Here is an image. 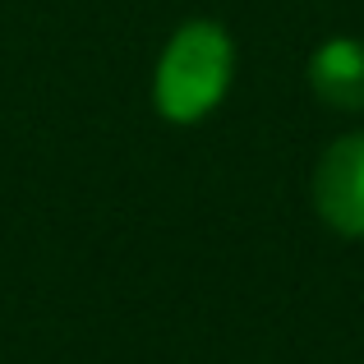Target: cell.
Masks as SVG:
<instances>
[{
  "mask_svg": "<svg viewBox=\"0 0 364 364\" xmlns=\"http://www.w3.org/2000/svg\"><path fill=\"white\" fill-rule=\"evenodd\" d=\"M309 88L328 107L360 111L364 107V42L355 37H332L309 55Z\"/></svg>",
  "mask_w": 364,
  "mask_h": 364,
  "instance_id": "cell-3",
  "label": "cell"
},
{
  "mask_svg": "<svg viewBox=\"0 0 364 364\" xmlns=\"http://www.w3.org/2000/svg\"><path fill=\"white\" fill-rule=\"evenodd\" d=\"M314 208L337 235L364 240V134H341L314 171Z\"/></svg>",
  "mask_w": 364,
  "mask_h": 364,
  "instance_id": "cell-2",
  "label": "cell"
},
{
  "mask_svg": "<svg viewBox=\"0 0 364 364\" xmlns=\"http://www.w3.org/2000/svg\"><path fill=\"white\" fill-rule=\"evenodd\" d=\"M231 70H235V46L226 37V28L194 18L161 51L157 79H152V102L171 124H194L208 111H217V102L226 97Z\"/></svg>",
  "mask_w": 364,
  "mask_h": 364,
  "instance_id": "cell-1",
  "label": "cell"
}]
</instances>
